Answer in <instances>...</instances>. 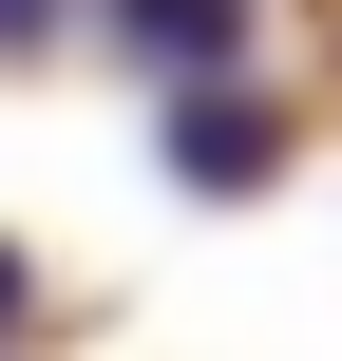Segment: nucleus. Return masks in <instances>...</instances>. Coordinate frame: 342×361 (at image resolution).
I'll return each mask as SVG.
<instances>
[{
  "mask_svg": "<svg viewBox=\"0 0 342 361\" xmlns=\"http://www.w3.org/2000/svg\"><path fill=\"white\" fill-rule=\"evenodd\" d=\"M267 171H286V114L228 95V76H190L171 95V190H267Z\"/></svg>",
  "mask_w": 342,
  "mask_h": 361,
  "instance_id": "obj_1",
  "label": "nucleus"
},
{
  "mask_svg": "<svg viewBox=\"0 0 342 361\" xmlns=\"http://www.w3.org/2000/svg\"><path fill=\"white\" fill-rule=\"evenodd\" d=\"M114 38H133L152 76H228V57H248V0H114Z\"/></svg>",
  "mask_w": 342,
  "mask_h": 361,
  "instance_id": "obj_2",
  "label": "nucleus"
},
{
  "mask_svg": "<svg viewBox=\"0 0 342 361\" xmlns=\"http://www.w3.org/2000/svg\"><path fill=\"white\" fill-rule=\"evenodd\" d=\"M19 324H38V267H19V247H0V343H19Z\"/></svg>",
  "mask_w": 342,
  "mask_h": 361,
  "instance_id": "obj_3",
  "label": "nucleus"
},
{
  "mask_svg": "<svg viewBox=\"0 0 342 361\" xmlns=\"http://www.w3.org/2000/svg\"><path fill=\"white\" fill-rule=\"evenodd\" d=\"M38 19H57V0H0V38H38Z\"/></svg>",
  "mask_w": 342,
  "mask_h": 361,
  "instance_id": "obj_4",
  "label": "nucleus"
}]
</instances>
